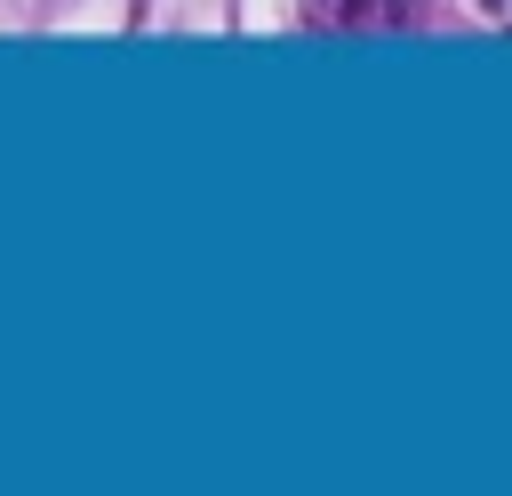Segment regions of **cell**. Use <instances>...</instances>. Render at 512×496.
Instances as JSON below:
<instances>
[{
    "mask_svg": "<svg viewBox=\"0 0 512 496\" xmlns=\"http://www.w3.org/2000/svg\"><path fill=\"white\" fill-rule=\"evenodd\" d=\"M488 8H496V16H504V24H512V0H488Z\"/></svg>",
    "mask_w": 512,
    "mask_h": 496,
    "instance_id": "cell-1",
    "label": "cell"
}]
</instances>
